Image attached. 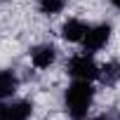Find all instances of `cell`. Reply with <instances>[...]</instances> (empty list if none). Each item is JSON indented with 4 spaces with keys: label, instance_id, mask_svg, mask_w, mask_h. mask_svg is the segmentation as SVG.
I'll return each instance as SVG.
<instances>
[{
    "label": "cell",
    "instance_id": "cell-1",
    "mask_svg": "<svg viewBox=\"0 0 120 120\" xmlns=\"http://www.w3.org/2000/svg\"><path fill=\"white\" fill-rule=\"evenodd\" d=\"M66 111L73 120H85L87 118V111L92 106V99H94V90L87 80H75L68 90H66Z\"/></svg>",
    "mask_w": 120,
    "mask_h": 120
},
{
    "label": "cell",
    "instance_id": "cell-2",
    "mask_svg": "<svg viewBox=\"0 0 120 120\" xmlns=\"http://www.w3.org/2000/svg\"><path fill=\"white\" fill-rule=\"evenodd\" d=\"M68 73L75 78V80H94L99 78V66L94 64V59L90 54H80V56H73L71 61H68Z\"/></svg>",
    "mask_w": 120,
    "mask_h": 120
},
{
    "label": "cell",
    "instance_id": "cell-3",
    "mask_svg": "<svg viewBox=\"0 0 120 120\" xmlns=\"http://www.w3.org/2000/svg\"><path fill=\"white\" fill-rule=\"evenodd\" d=\"M108 38H111V26H108V24L92 26V28L85 33V38H82V47H85L87 54H92V52L101 49V47L108 42Z\"/></svg>",
    "mask_w": 120,
    "mask_h": 120
},
{
    "label": "cell",
    "instance_id": "cell-4",
    "mask_svg": "<svg viewBox=\"0 0 120 120\" xmlns=\"http://www.w3.org/2000/svg\"><path fill=\"white\" fill-rule=\"evenodd\" d=\"M56 59V49L52 45H38L31 49V61L35 68H49Z\"/></svg>",
    "mask_w": 120,
    "mask_h": 120
},
{
    "label": "cell",
    "instance_id": "cell-5",
    "mask_svg": "<svg viewBox=\"0 0 120 120\" xmlns=\"http://www.w3.org/2000/svg\"><path fill=\"white\" fill-rule=\"evenodd\" d=\"M87 31H90V26H87L85 21H80V19H68V21L64 24V28H61V35H64V40H68V42H82V38H85Z\"/></svg>",
    "mask_w": 120,
    "mask_h": 120
},
{
    "label": "cell",
    "instance_id": "cell-6",
    "mask_svg": "<svg viewBox=\"0 0 120 120\" xmlns=\"http://www.w3.org/2000/svg\"><path fill=\"white\" fill-rule=\"evenodd\" d=\"M99 80H101L106 87L115 85V82L120 80V64H118V61H106V64L99 68Z\"/></svg>",
    "mask_w": 120,
    "mask_h": 120
},
{
    "label": "cell",
    "instance_id": "cell-7",
    "mask_svg": "<svg viewBox=\"0 0 120 120\" xmlns=\"http://www.w3.org/2000/svg\"><path fill=\"white\" fill-rule=\"evenodd\" d=\"M17 75L12 71H0V99H5V97H12L17 92Z\"/></svg>",
    "mask_w": 120,
    "mask_h": 120
},
{
    "label": "cell",
    "instance_id": "cell-8",
    "mask_svg": "<svg viewBox=\"0 0 120 120\" xmlns=\"http://www.w3.org/2000/svg\"><path fill=\"white\" fill-rule=\"evenodd\" d=\"M10 111V120H28L33 113V104L31 101H14L7 106Z\"/></svg>",
    "mask_w": 120,
    "mask_h": 120
},
{
    "label": "cell",
    "instance_id": "cell-9",
    "mask_svg": "<svg viewBox=\"0 0 120 120\" xmlns=\"http://www.w3.org/2000/svg\"><path fill=\"white\" fill-rule=\"evenodd\" d=\"M66 0H40V12L42 14H59L64 10Z\"/></svg>",
    "mask_w": 120,
    "mask_h": 120
},
{
    "label": "cell",
    "instance_id": "cell-10",
    "mask_svg": "<svg viewBox=\"0 0 120 120\" xmlns=\"http://www.w3.org/2000/svg\"><path fill=\"white\" fill-rule=\"evenodd\" d=\"M92 120H120V113L118 111H108V113H104L99 118H92Z\"/></svg>",
    "mask_w": 120,
    "mask_h": 120
},
{
    "label": "cell",
    "instance_id": "cell-11",
    "mask_svg": "<svg viewBox=\"0 0 120 120\" xmlns=\"http://www.w3.org/2000/svg\"><path fill=\"white\" fill-rule=\"evenodd\" d=\"M0 120H10V111L5 104H0Z\"/></svg>",
    "mask_w": 120,
    "mask_h": 120
},
{
    "label": "cell",
    "instance_id": "cell-12",
    "mask_svg": "<svg viewBox=\"0 0 120 120\" xmlns=\"http://www.w3.org/2000/svg\"><path fill=\"white\" fill-rule=\"evenodd\" d=\"M111 3H113V5H115V7L120 10V0H111Z\"/></svg>",
    "mask_w": 120,
    "mask_h": 120
}]
</instances>
